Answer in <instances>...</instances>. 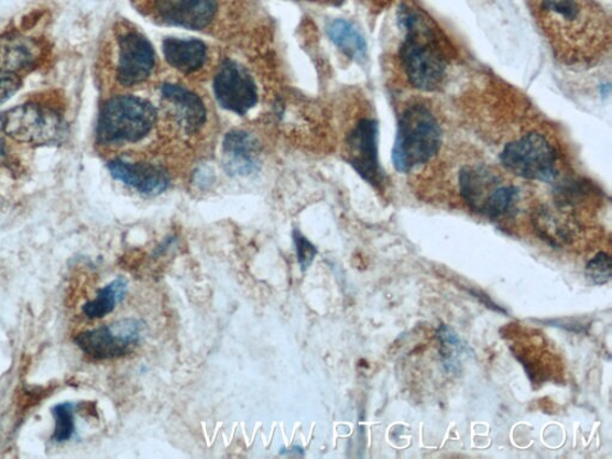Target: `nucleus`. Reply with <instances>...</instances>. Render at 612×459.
Masks as SVG:
<instances>
[{
  "label": "nucleus",
  "mask_w": 612,
  "mask_h": 459,
  "mask_svg": "<svg viewBox=\"0 0 612 459\" xmlns=\"http://www.w3.org/2000/svg\"><path fill=\"white\" fill-rule=\"evenodd\" d=\"M538 20L566 64L600 61L610 50V22L593 0H536Z\"/></svg>",
  "instance_id": "1"
},
{
  "label": "nucleus",
  "mask_w": 612,
  "mask_h": 459,
  "mask_svg": "<svg viewBox=\"0 0 612 459\" xmlns=\"http://www.w3.org/2000/svg\"><path fill=\"white\" fill-rule=\"evenodd\" d=\"M397 21L405 33L397 54L403 77L416 90H440L452 62L447 37L424 12L409 6H401Z\"/></svg>",
  "instance_id": "2"
},
{
  "label": "nucleus",
  "mask_w": 612,
  "mask_h": 459,
  "mask_svg": "<svg viewBox=\"0 0 612 459\" xmlns=\"http://www.w3.org/2000/svg\"><path fill=\"white\" fill-rule=\"evenodd\" d=\"M153 22L207 34L234 31L252 19L255 0H134Z\"/></svg>",
  "instance_id": "3"
},
{
  "label": "nucleus",
  "mask_w": 612,
  "mask_h": 459,
  "mask_svg": "<svg viewBox=\"0 0 612 459\" xmlns=\"http://www.w3.org/2000/svg\"><path fill=\"white\" fill-rule=\"evenodd\" d=\"M444 146L440 117L426 101L409 102L398 116L393 163L401 174H412L437 163Z\"/></svg>",
  "instance_id": "4"
},
{
  "label": "nucleus",
  "mask_w": 612,
  "mask_h": 459,
  "mask_svg": "<svg viewBox=\"0 0 612 459\" xmlns=\"http://www.w3.org/2000/svg\"><path fill=\"white\" fill-rule=\"evenodd\" d=\"M499 159L506 173L532 183L555 184L562 175L560 144L551 133L536 124H525L510 134Z\"/></svg>",
  "instance_id": "5"
},
{
  "label": "nucleus",
  "mask_w": 612,
  "mask_h": 459,
  "mask_svg": "<svg viewBox=\"0 0 612 459\" xmlns=\"http://www.w3.org/2000/svg\"><path fill=\"white\" fill-rule=\"evenodd\" d=\"M457 185L470 210L492 220L513 216L522 203L520 187L482 161L471 160L459 166Z\"/></svg>",
  "instance_id": "6"
},
{
  "label": "nucleus",
  "mask_w": 612,
  "mask_h": 459,
  "mask_svg": "<svg viewBox=\"0 0 612 459\" xmlns=\"http://www.w3.org/2000/svg\"><path fill=\"white\" fill-rule=\"evenodd\" d=\"M159 124V110L142 97L118 95L101 109L96 142L105 149L142 143Z\"/></svg>",
  "instance_id": "7"
},
{
  "label": "nucleus",
  "mask_w": 612,
  "mask_h": 459,
  "mask_svg": "<svg viewBox=\"0 0 612 459\" xmlns=\"http://www.w3.org/2000/svg\"><path fill=\"white\" fill-rule=\"evenodd\" d=\"M106 63L111 80L122 90L142 87L155 73L157 55L149 39L128 21L118 22L110 34Z\"/></svg>",
  "instance_id": "8"
},
{
  "label": "nucleus",
  "mask_w": 612,
  "mask_h": 459,
  "mask_svg": "<svg viewBox=\"0 0 612 459\" xmlns=\"http://www.w3.org/2000/svg\"><path fill=\"white\" fill-rule=\"evenodd\" d=\"M0 129L22 144H57L65 134V122L57 110L36 102L24 103L0 118Z\"/></svg>",
  "instance_id": "9"
},
{
  "label": "nucleus",
  "mask_w": 612,
  "mask_h": 459,
  "mask_svg": "<svg viewBox=\"0 0 612 459\" xmlns=\"http://www.w3.org/2000/svg\"><path fill=\"white\" fill-rule=\"evenodd\" d=\"M145 324L136 318L120 321L79 334L76 343L95 360L117 359L132 353L143 339Z\"/></svg>",
  "instance_id": "10"
},
{
  "label": "nucleus",
  "mask_w": 612,
  "mask_h": 459,
  "mask_svg": "<svg viewBox=\"0 0 612 459\" xmlns=\"http://www.w3.org/2000/svg\"><path fill=\"white\" fill-rule=\"evenodd\" d=\"M345 155L356 172L374 188H382L385 175L379 159V122L372 117L356 121L347 134Z\"/></svg>",
  "instance_id": "11"
},
{
  "label": "nucleus",
  "mask_w": 612,
  "mask_h": 459,
  "mask_svg": "<svg viewBox=\"0 0 612 459\" xmlns=\"http://www.w3.org/2000/svg\"><path fill=\"white\" fill-rule=\"evenodd\" d=\"M160 100L163 116L178 134L192 138L206 128L207 108L196 91L178 83H164Z\"/></svg>",
  "instance_id": "12"
},
{
  "label": "nucleus",
  "mask_w": 612,
  "mask_h": 459,
  "mask_svg": "<svg viewBox=\"0 0 612 459\" xmlns=\"http://www.w3.org/2000/svg\"><path fill=\"white\" fill-rule=\"evenodd\" d=\"M216 99L222 108L244 116L259 99L255 81L238 62L227 59L220 65L214 83Z\"/></svg>",
  "instance_id": "13"
},
{
  "label": "nucleus",
  "mask_w": 612,
  "mask_h": 459,
  "mask_svg": "<svg viewBox=\"0 0 612 459\" xmlns=\"http://www.w3.org/2000/svg\"><path fill=\"white\" fill-rule=\"evenodd\" d=\"M110 175L147 197H157L171 186L168 171L159 163L117 157L108 163Z\"/></svg>",
  "instance_id": "14"
},
{
  "label": "nucleus",
  "mask_w": 612,
  "mask_h": 459,
  "mask_svg": "<svg viewBox=\"0 0 612 459\" xmlns=\"http://www.w3.org/2000/svg\"><path fill=\"white\" fill-rule=\"evenodd\" d=\"M44 50L39 41L20 34L0 36V69L12 74L33 72L43 59Z\"/></svg>",
  "instance_id": "15"
},
{
  "label": "nucleus",
  "mask_w": 612,
  "mask_h": 459,
  "mask_svg": "<svg viewBox=\"0 0 612 459\" xmlns=\"http://www.w3.org/2000/svg\"><path fill=\"white\" fill-rule=\"evenodd\" d=\"M163 53L166 62L185 76L199 75L210 63L208 47L196 39H165Z\"/></svg>",
  "instance_id": "16"
},
{
  "label": "nucleus",
  "mask_w": 612,
  "mask_h": 459,
  "mask_svg": "<svg viewBox=\"0 0 612 459\" xmlns=\"http://www.w3.org/2000/svg\"><path fill=\"white\" fill-rule=\"evenodd\" d=\"M226 171L232 176H249L260 168L259 145L255 139L242 131L227 134L225 144Z\"/></svg>",
  "instance_id": "17"
},
{
  "label": "nucleus",
  "mask_w": 612,
  "mask_h": 459,
  "mask_svg": "<svg viewBox=\"0 0 612 459\" xmlns=\"http://www.w3.org/2000/svg\"><path fill=\"white\" fill-rule=\"evenodd\" d=\"M328 35L347 57L357 62L368 58V45L357 26L346 20L332 21L327 28Z\"/></svg>",
  "instance_id": "18"
},
{
  "label": "nucleus",
  "mask_w": 612,
  "mask_h": 459,
  "mask_svg": "<svg viewBox=\"0 0 612 459\" xmlns=\"http://www.w3.org/2000/svg\"><path fill=\"white\" fill-rule=\"evenodd\" d=\"M128 291V282L123 277H118L99 289L96 298L83 306V313L91 319L103 318L116 310L117 305L127 297Z\"/></svg>",
  "instance_id": "19"
},
{
  "label": "nucleus",
  "mask_w": 612,
  "mask_h": 459,
  "mask_svg": "<svg viewBox=\"0 0 612 459\" xmlns=\"http://www.w3.org/2000/svg\"><path fill=\"white\" fill-rule=\"evenodd\" d=\"M55 428L52 439L57 442H65L75 435V411L73 403L65 402L53 408Z\"/></svg>",
  "instance_id": "20"
},
{
  "label": "nucleus",
  "mask_w": 612,
  "mask_h": 459,
  "mask_svg": "<svg viewBox=\"0 0 612 459\" xmlns=\"http://www.w3.org/2000/svg\"><path fill=\"white\" fill-rule=\"evenodd\" d=\"M612 264L606 253H598L587 266L588 280L594 285H605L611 281Z\"/></svg>",
  "instance_id": "21"
},
{
  "label": "nucleus",
  "mask_w": 612,
  "mask_h": 459,
  "mask_svg": "<svg viewBox=\"0 0 612 459\" xmlns=\"http://www.w3.org/2000/svg\"><path fill=\"white\" fill-rule=\"evenodd\" d=\"M294 242L296 247L300 271L306 272L312 267V264L314 263V260L317 255V249L298 230L294 231Z\"/></svg>",
  "instance_id": "22"
},
{
  "label": "nucleus",
  "mask_w": 612,
  "mask_h": 459,
  "mask_svg": "<svg viewBox=\"0 0 612 459\" xmlns=\"http://www.w3.org/2000/svg\"><path fill=\"white\" fill-rule=\"evenodd\" d=\"M20 89V76L0 69V105L8 102Z\"/></svg>",
  "instance_id": "23"
},
{
  "label": "nucleus",
  "mask_w": 612,
  "mask_h": 459,
  "mask_svg": "<svg viewBox=\"0 0 612 459\" xmlns=\"http://www.w3.org/2000/svg\"><path fill=\"white\" fill-rule=\"evenodd\" d=\"M308 2H315L319 4H327V6H340L345 2V0H308Z\"/></svg>",
  "instance_id": "24"
},
{
  "label": "nucleus",
  "mask_w": 612,
  "mask_h": 459,
  "mask_svg": "<svg viewBox=\"0 0 612 459\" xmlns=\"http://www.w3.org/2000/svg\"><path fill=\"white\" fill-rule=\"evenodd\" d=\"M281 453H282V455H295V453H298V456H303V455H304L303 448H300V447H292V448L288 449V450L284 449V451L282 450Z\"/></svg>",
  "instance_id": "25"
},
{
  "label": "nucleus",
  "mask_w": 612,
  "mask_h": 459,
  "mask_svg": "<svg viewBox=\"0 0 612 459\" xmlns=\"http://www.w3.org/2000/svg\"><path fill=\"white\" fill-rule=\"evenodd\" d=\"M4 151H3V144L2 141H0V155H3Z\"/></svg>",
  "instance_id": "26"
}]
</instances>
